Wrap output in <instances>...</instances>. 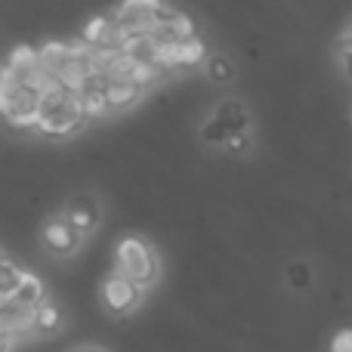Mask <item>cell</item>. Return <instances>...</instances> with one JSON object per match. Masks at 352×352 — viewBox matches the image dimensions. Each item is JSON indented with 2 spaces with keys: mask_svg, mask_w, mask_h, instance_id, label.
Masks as SVG:
<instances>
[{
  "mask_svg": "<svg viewBox=\"0 0 352 352\" xmlns=\"http://www.w3.org/2000/svg\"><path fill=\"white\" fill-rule=\"evenodd\" d=\"M84 118H87V111H84V102H80L78 90L59 87V90H53V93L43 96L37 127H41L43 133L65 136V133H74V130L84 124Z\"/></svg>",
  "mask_w": 352,
  "mask_h": 352,
  "instance_id": "cell-1",
  "label": "cell"
},
{
  "mask_svg": "<svg viewBox=\"0 0 352 352\" xmlns=\"http://www.w3.org/2000/svg\"><path fill=\"white\" fill-rule=\"evenodd\" d=\"M41 102L43 93H37L31 84H0V115L16 127H37L41 121Z\"/></svg>",
  "mask_w": 352,
  "mask_h": 352,
  "instance_id": "cell-2",
  "label": "cell"
},
{
  "mask_svg": "<svg viewBox=\"0 0 352 352\" xmlns=\"http://www.w3.org/2000/svg\"><path fill=\"white\" fill-rule=\"evenodd\" d=\"M118 275L130 278L133 285L146 287L155 281L158 275V260H155V250L148 248L142 238H124L118 244Z\"/></svg>",
  "mask_w": 352,
  "mask_h": 352,
  "instance_id": "cell-3",
  "label": "cell"
},
{
  "mask_svg": "<svg viewBox=\"0 0 352 352\" xmlns=\"http://www.w3.org/2000/svg\"><path fill=\"white\" fill-rule=\"evenodd\" d=\"M161 0H124L115 12V22L121 28L124 37L133 34H152L158 25V12H161Z\"/></svg>",
  "mask_w": 352,
  "mask_h": 352,
  "instance_id": "cell-4",
  "label": "cell"
},
{
  "mask_svg": "<svg viewBox=\"0 0 352 352\" xmlns=\"http://www.w3.org/2000/svg\"><path fill=\"white\" fill-rule=\"evenodd\" d=\"M31 328H37V306H28L16 297L0 303V331L10 340H16L19 334H28Z\"/></svg>",
  "mask_w": 352,
  "mask_h": 352,
  "instance_id": "cell-5",
  "label": "cell"
},
{
  "mask_svg": "<svg viewBox=\"0 0 352 352\" xmlns=\"http://www.w3.org/2000/svg\"><path fill=\"white\" fill-rule=\"evenodd\" d=\"M140 294L142 287L133 285L130 278H124V275H109V278L102 281V303L109 306L111 312H118V316H124V312L136 309V303H140Z\"/></svg>",
  "mask_w": 352,
  "mask_h": 352,
  "instance_id": "cell-6",
  "label": "cell"
},
{
  "mask_svg": "<svg viewBox=\"0 0 352 352\" xmlns=\"http://www.w3.org/2000/svg\"><path fill=\"white\" fill-rule=\"evenodd\" d=\"M152 37L158 43H186L195 37V22L186 16V12H176L170 6H161L158 25H155Z\"/></svg>",
  "mask_w": 352,
  "mask_h": 352,
  "instance_id": "cell-7",
  "label": "cell"
},
{
  "mask_svg": "<svg viewBox=\"0 0 352 352\" xmlns=\"http://www.w3.org/2000/svg\"><path fill=\"white\" fill-rule=\"evenodd\" d=\"M6 68H10L12 80H19V84H31L34 87L37 74H41V53L31 47H16L10 53V59H6Z\"/></svg>",
  "mask_w": 352,
  "mask_h": 352,
  "instance_id": "cell-8",
  "label": "cell"
},
{
  "mask_svg": "<svg viewBox=\"0 0 352 352\" xmlns=\"http://www.w3.org/2000/svg\"><path fill=\"white\" fill-rule=\"evenodd\" d=\"M78 241H80V232L74 229L65 217L50 219L47 229H43V244H47L53 254H72V250L78 248Z\"/></svg>",
  "mask_w": 352,
  "mask_h": 352,
  "instance_id": "cell-9",
  "label": "cell"
},
{
  "mask_svg": "<svg viewBox=\"0 0 352 352\" xmlns=\"http://www.w3.org/2000/svg\"><path fill=\"white\" fill-rule=\"evenodd\" d=\"M65 219L80 232V235L90 232L93 226H96V219H99L96 201H93L90 195H78V198H72L68 201V207H65Z\"/></svg>",
  "mask_w": 352,
  "mask_h": 352,
  "instance_id": "cell-10",
  "label": "cell"
},
{
  "mask_svg": "<svg viewBox=\"0 0 352 352\" xmlns=\"http://www.w3.org/2000/svg\"><path fill=\"white\" fill-rule=\"evenodd\" d=\"M217 118L223 121V127L232 133H248V111H244L241 102H235V99H229V102H223L217 109Z\"/></svg>",
  "mask_w": 352,
  "mask_h": 352,
  "instance_id": "cell-11",
  "label": "cell"
},
{
  "mask_svg": "<svg viewBox=\"0 0 352 352\" xmlns=\"http://www.w3.org/2000/svg\"><path fill=\"white\" fill-rule=\"evenodd\" d=\"M140 93H142V87L136 84V80H130V78L109 80V109H124V105H130Z\"/></svg>",
  "mask_w": 352,
  "mask_h": 352,
  "instance_id": "cell-12",
  "label": "cell"
},
{
  "mask_svg": "<svg viewBox=\"0 0 352 352\" xmlns=\"http://www.w3.org/2000/svg\"><path fill=\"white\" fill-rule=\"evenodd\" d=\"M22 281H25L22 269L12 266V263H6V260H0V303L16 297L19 287H22Z\"/></svg>",
  "mask_w": 352,
  "mask_h": 352,
  "instance_id": "cell-13",
  "label": "cell"
},
{
  "mask_svg": "<svg viewBox=\"0 0 352 352\" xmlns=\"http://www.w3.org/2000/svg\"><path fill=\"white\" fill-rule=\"evenodd\" d=\"M16 300H22V303H28V306H41V303H47V297H43V285L34 278V275L25 272V281H22V287H19Z\"/></svg>",
  "mask_w": 352,
  "mask_h": 352,
  "instance_id": "cell-14",
  "label": "cell"
},
{
  "mask_svg": "<svg viewBox=\"0 0 352 352\" xmlns=\"http://www.w3.org/2000/svg\"><path fill=\"white\" fill-rule=\"evenodd\" d=\"M204 56H207V50L198 37H192V41H186V43L176 47V62H179V65H195V62H201Z\"/></svg>",
  "mask_w": 352,
  "mask_h": 352,
  "instance_id": "cell-15",
  "label": "cell"
},
{
  "mask_svg": "<svg viewBox=\"0 0 352 352\" xmlns=\"http://www.w3.org/2000/svg\"><path fill=\"white\" fill-rule=\"evenodd\" d=\"M59 322H62V316H59V309H56L50 300L37 306V331H47L50 334V331L59 328Z\"/></svg>",
  "mask_w": 352,
  "mask_h": 352,
  "instance_id": "cell-16",
  "label": "cell"
},
{
  "mask_svg": "<svg viewBox=\"0 0 352 352\" xmlns=\"http://www.w3.org/2000/svg\"><path fill=\"white\" fill-rule=\"evenodd\" d=\"M201 136H204L207 142H217V146H223V142L229 140V130H226V127H223V121H219V118L213 115L210 121H207L204 127H201Z\"/></svg>",
  "mask_w": 352,
  "mask_h": 352,
  "instance_id": "cell-17",
  "label": "cell"
},
{
  "mask_svg": "<svg viewBox=\"0 0 352 352\" xmlns=\"http://www.w3.org/2000/svg\"><path fill=\"white\" fill-rule=\"evenodd\" d=\"M207 74H210L213 80H229L232 78V65H229V59H223V56H213V59H207Z\"/></svg>",
  "mask_w": 352,
  "mask_h": 352,
  "instance_id": "cell-18",
  "label": "cell"
},
{
  "mask_svg": "<svg viewBox=\"0 0 352 352\" xmlns=\"http://www.w3.org/2000/svg\"><path fill=\"white\" fill-rule=\"evenodd\" d=\"M223 148H226L229 155H244V152L250 148V133H232L229 140L223 142Z\"/></svg>",
  "mask_w": 352,
  "mask_h": 352,
  "instance_id": "cell-19",
  "label": "cell"
},
{
  "mask_svg": "<svg viewBox=\"0 0 352 352\" xmlns=\"http://www.w3.org/2000/svg\"><path fill=\"white\" fill-rule=\"evenodd\" d=\"M331 352H352V328H343L331 340Z\"/></svg>",
  "mask_w": 352,
  "mask_h": 352,
  "instance_id": "cell-20",
  "label": "cell"
},
{
  "mask_svg": "<svg viewBox=\"0 0 352 352\" xmlns=\"http://www.w3.org/2000/svg\"><path fill=\"white\" fill-rule=\"evenodd\" d=\"M340 62H343V68H346V74L352 78V47H346V43L340 47Z\"/></svg>",
  "mask_w": 352,
  "mask_h": 352,
  "instance_id": "cell-21",
  "label": "cell"
},
{
  "mask_svg": "<svg viewBox=\"0 0 352 352\" xmlns=\"http://www.w3.org/2000/svg\"><path fill=\"white\" fill-rule=\"evenodd\" d=\"M10 343H12V340L3 334V331H0V352H6V349H10Z\"/></svg>",
  "mask_w": 352,
  "mask_h": 352,
  "instance_id": "cell-22",
  "label": "cell"
},
{
  "mask_svg": "<svg viewBox=\"0 0 352 352\" xmlns=\"http://www.w3.org/2000/svg\"><path fill=\"white\" fill-rule=\"evenodd\" d=\"M74 352H102L99 346H80V349H74Z\"/></svg>",
  "mask_w": 352,
  "mask_h": 352,
  "instance_id": "cell-23",
  "label": "cell"
}]
</instances>
